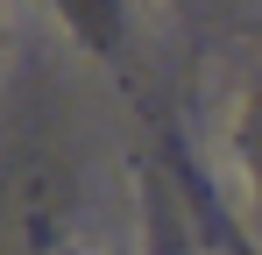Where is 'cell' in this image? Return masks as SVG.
Returning a JSON list of instances; mask_svg holds the SVG:
<instances>
[{
  "label": "cell",
  "mask_w": 262,
  "mask_h": 255,
  "mask_svg": "<svg viewBox=\"0 0 262 255\" xmlns=\"http://www.w3.org/2000/svg\"><path fill=\"white\" fill-rule=\"evenodd\" d=\"M85 255H92V248H85Z\"/></svg>",
  "instance_id": "obj_1"
}]
</instances>
